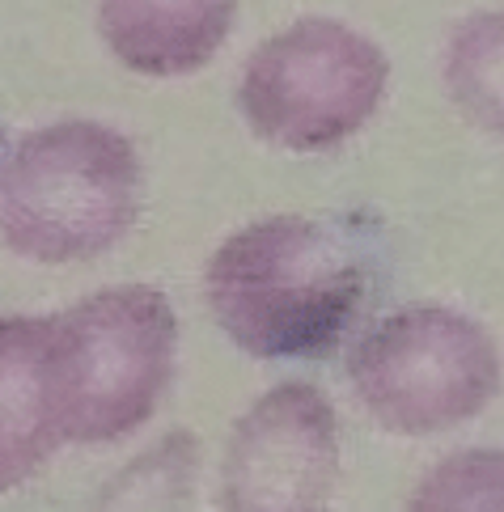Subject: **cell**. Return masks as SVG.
<instances>
[{
    "mask_svg": "<svg viewBox=\"0 0 504 512\" xmlns=\"http://www.w3.org/2000/svg\"><path fill=\"white\" fill-rule=\"evenodd\" d=\"M195 470H200L195 436L174 432L157 449L136 457V462L106 487V496L98 504L102 508H183L191 500Z\"/></svg>",
    "mask_w": 504,
    "mask_h": 512,
    "instance_id": "30bf717a",
    "label": "cell"
},
{
    "mask_svg": "<svg viewBox=\"0 0 504 512\" xmlns=\"http://www.w3.org/2000/svg\"><path fill=\"white\" fill-rule=\"evenodd\" d=\"M441 72L458 111L483 132L504 136V9L466 17L449 34Z\"/></svg>",
    "mask_w": 504,
    "mask_h": 512,
    "instance_id": "9c48e42d",
    "label": "cell"
},
{
    "mask_svg": "<svg viewBox=\"0 0 504 512\" xmlns=\"http://www.w3.org/2000/svg\"><path fill=\"white\" fill-rule=\"evenodd\" d=\"M233 13L238 0H98V30L144 77H183L216 56Z\"/></svg>",
    "mask_w": 504,
    "mask_h": 512,
    "instance_id": "ba28073f",
    "label": "cell"
},
{
    "mask_svg": "<svg viewBox=\"0 0 504 512\" xmlns=\"http://www.w3.org/2000/svg\"><path fill=\"white\" fill-rule=\"evenodd\" d=\"M339 419L314 386H276L250 407L225 453L221 504L233 512H310L331 500Z\"/></svg>",
    "mask_w": 504,
    "mask_h": 512,
    "instance_id": "8992f818",
    "label": "cell"
},
{
    "mask_svg": "<svg viewBox=\"0 0 504 512\" xmlns=\"http://www.w3.org/2000/svg\"><path fill=\"white\" fill-rule=\"evenodd\" d=\"M411 508L420 512H504V449H466L432 466Z\"/></svg>",
    "mask_w": 504,
    "mask_h": 512,
    "instance_id": "8fae6325",
    "label": "cell"
},
{
    "mask_svg": "<svg viewBox=\"0 0 504 512\" xmlns=\"http://www.w3.org/2000/svg\"><path fill=\"white\" fill-rule=\"evenodd\" d=\"M365 267L339 233L272 216L208 259L204 297L221 331L259 360L322 356L365 301Z\"/></svg>",
    "mask_w": 504,
    "mask_h": 512,
    "instance_id": "6da1fadb",
    "label": "cell"
},
{
    "mask_svg": "<svg viewBox=\"0 0 504 512\" xmlns=\"http://www.w3.org/2000/svg\"><path fill=\"white\" fill-rule=\"evenodd\" d=\"M352 386L386 432L428 436L475 419L500 390V352L475 318L411 305L377 322L352 352Z\"/></svg>",
    "mask_w": 504,
    "mask_h": 512,
    "instance_id": "277c9868",
    "label": "cell"
},
{
    "mask_svg": "<svg viewBox=\"0 0 504 512\" xmlns=\"http://www.w3.org/2000/svg\"><path fill=\"white\" fill-rule=\"evenodd\" d=\"M140 204V161L102 123L26 136L0 170V242L30 263H81L111 250Z\"/></svg>",
    "mask_w": 504,
    "mask_h": 512,
    "instance_id": "7a4b0ae2",
    "label": "cell"
},
{
    "mask_svg": "<svg viewBox=\"0 0 504 512\" xmlns=\"http://www.w3.org/2000/svg\"><path fill=\"white\" fill-rule=\"evenodd\" d=\"M390 64L344 22L305 17L272 34L242 72V115L263 140L288 153L344 144L386 98Z\"/></svg>",
    "mask_w": 504,
    "mask_h": 512,
    "instance_id": "5b68a950",
    "label": "cell"
},
{
    "mask_svg": "<svg viewBox=\"0 0 504 512\" xmlns=\"http://www.w3.org/2000/svg\"><path fill=\"white\" fill-rule=\"evenodd\" d=\"M60 441L56 318H0V487L30 479Z\"/></svg>",
    "mask_w": 504,
    "mask_h": 512,
    "instance_id": "52a82bcc",
    "label": "cell"
},
{
    "mask_svg": "<svg viewBox=\"0 0 504 512\" xmlns=\"http://www.w3.org/2000/svg\"><path fill=\"white\" fill-rule=\"evenodd\" d=\"M178 322L153 288L98 292L56 318V402L64 441L98 445L140 428L174 373Z\"/></svg>",
    "mask_w": 504,
    "mask_h": 512,
    "instance_id": "3957f363",
    "label": "cell"
}]
</instances>
